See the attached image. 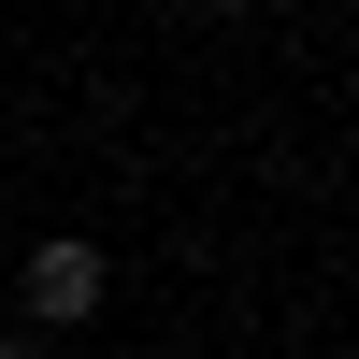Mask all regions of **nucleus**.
Here are the masks:
<instances>
[{
	"instance_id": "nucleus-1",
	"label": "nucleus",
	"mask_w": 359,
	"mask_h": 359,
	"mask_svg": "<svg viewBox=\"0 0 359 359\" xmlns=\"http://www.w3.org/2000/svg\"><path fill=\"white\" fill-rule=\"evenodd\" d=\"M15 287H29V316H43V331H72V316H101V245H86V230H43Z\"/></svg>"
},
{
	"instance_id": "nucleus-2",
	"label": "nucleus",
	"mask_w": 359,
	"mask_h": 359,
	"mask_svg": "<svg viewBox=\"0 0 359 359\" xmlns=\"http://www.w3.org/2000/svg\"><path fill=\"white\" fill-rule=\"evenodd\" d=\"M0 359H43V345H0Z\"/></svg>"
}]
</instances>
